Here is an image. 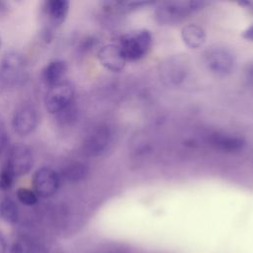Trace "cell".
Returning <instances> with one entry per match:
<instances>
[{
    "mask_svg": "<svg viewBox=\"0 0 253 253\" xmlns=\"http://www.w3.org/2000/svg\"><path fill=\"white\" fill-rule=\"evenodd\" d=\"M207 5L205 1H165L154 12L155 20L160 25H175Z\"/></svg>",
    "mask_w": 253,
    "mask_h": 253,
    "instance_id": "obj_1",
    "label": "cell"
},
{
    "mask_svg": "<svg viewBox=\"0 0 253 253\" xmlns=\"http://www.w3.org/2000/svg\"><path fill=\"white\" fill-rule=\"evenodd\" d=\"M126 61H135L144 57L152 44V36L148 30L131 31L122 36L118 42Z\"/></svg>",
    "mask_w": 253,
    "mask_h": 253,
    "instance_id": "obj_2",
    "label": "cell"
},
{
    "mask_svg": "<svg viewBox=\"0 0 253 253\" xmlns=\"http://www.w3.org/2000/svg\"><path fill=\"white\" fill-rule=\"evenodd\" d=\"M69 5L67 0H45L41 4L43 40L49 41L52 38V32L63 24L69 12Z\"/></svg>",
    "mask_w": 253,
    "mask_h": 253,
    "instance_id": "obj_3",
    "label": "cell"
},
{
    "mask_svg": "<svg viewBox=\"0 0 253 253\" xmlns=\"http://www.w3.org/2000/svg\"><path fill=\"white\" fill-rule=\"evenodd\" d=\"M207 68L216 76L229 75L235 66V56L231 50L224 46L212 45L204 53Z\"/></svg>",
    "mask_w": 253,
    "mask_h": 253,
    "instance_id": "obj_4",
    "label": "cell"
},
{
    "mask_svg": "<svg viewBox=\"0 0 253 253\" xmlns=\"http://www.w3.org/2000/svg\"><path fill=\"white\" fill-rule=\"evenodd\" d=\"M26 77V61L22 53L10 50L0 60V78L10 86L18 85Z\"/></svg>",
    "mask_w": 253,
    "mask_h": 253,
    "instance_id": "obj_5",
    "label": "cell"
},
{
    "mask_svg": "<svg viewBox=\"0 0 253 253\" xmlns=\"http://www.w3.org/2000/svg\"><path fill=\"white\" fill-rule=\"evenodd\" d=\"M74 86L68 81H62L48 88L44 96V108L50 115H57L73 103Z\"/></svg>",
    "mask_w": 253,
    "mask_h": 253,
    "instance_id": "obj_6",
    "label": "cell"
},
{
    "mask_svg": "<svg viewBox=\"0 0 253 253\" xmlns=\"http://www.w3.org/2000/svg\"><path fill=\"white\" fill-rule=\"evenodd\" d=\"M188 72V61L181 54L169 56L159 65L160 80L170 87L180 85L186 79Z\"/></svg>",
    "mask_w": 253,
    "mask_h": 253,
    "instance_id": "obj_7",
    "label": "cell"
},
{
    "mask_svg": "<svg viewBox=\"0 0 253 253\" xmlns=\"http://www.w3.org/2000/svg\"><path fill=\"white\" fill-rule=\"evenodd\" d=\"M16 178L27 175L33 168L34 152L27 144H15L10 148L5 161Z\"/></svg>",
    "mask_w": 253,
    "mask_h": 253,
    "instance_id": "obj_8",
    "label": "cell"
},
{
    "mask_svg": "<svg viewBox=\"0 0 253 253\" xmlns=\"http://www.w3.org/2000/svg\"><path fill=\"white\" fill-rule=\"evenodd\" d=\"M32 185L38 197L49 198L57 192L60 185V176L52 168L41 167L35 171Z\"/></svg>",
    "mask_w": 253,
    "mask_h": 253,
    "instance_id": "obj_9",
    "label": "cell"
},
{
    "mask_svg": "<svg viewBox=\"0 0 253 253\" xmlns=\"http://www.w3.org/2000/svg\"><path fill=\"white\" fill-rule=\"evenodd\" d=\"M39 114L31 104L19 106L12 116V127L20 136H26L35 131L39 125Z\"/></svg>",
    "mask_w": 253,
    "mask_h": 253,
    "instance_id": "obj_10",
    "label": "cell"
},
{
    "mask_svg": "<svg viewBox=\"0 0 253 253\" xmlns=\"http://www.w3.org/2000/svg\"><path fill=\"white\" fill-rule=\"evenodd\" d=\"M111 130L105 125L95 126L85 137L83 149L86 154L99 156L106 151L111 142Z\"/></svg>",
    "mask_w": 253,
    "mask_h": 253,
    "instance_id": "obj_11",
    "label": "cell"
},
{
    "mask_svg": "<svg viewBox=\"0 0 253 253\" xmlns=\"http://www.w3.org/2000/svg\"><path fill=\"white\" fill-rule=\"evenodd\" d=\"M97 56L101 65L113 72L122 71L126 63V59L118 42L103 45L99 49Z\"/></svg>",
    "mask_w": 253,
    "mask_h": 253,
    "instance_id": "obj_12",
    "label": "cell"
},
{
    "mask_svg": "<svg viewBox=\"0 0 253 253\" xmlns=\"http://www.w3.org/2000/svg\"><path fill=\"white\" fill-rule=\"evenodd\" d=\"M210 143L216 149L224 152H236L245 146V140L237 135L224 133V132H214L210 135Z\"/></svg>",
    "mask_w": 253,
    "mask_h": 253,
    "instance_id": "obj_13",
    "label": "cell"
},
{
    "mask_svg": "<svg viewBox=\"0 0 253 253\" xmlns=\"http://www.w3.org/2000/svg\"><path fill=\"white\" fill-rule=\"evenodd\" d=\"M67 72V63L62 59L50 60L42 70L41 77L48 87L56 85L63 81Z\"/></svg>",
    "mask_w": 253,
    "mask_h": 253,
    "instance_id": "obj_14",
    "label": "cell"
},
{
    "mask_svg": "<svg viewBox=\"0 0 253 253\" xmlns=\"http://www.w3.org/2000/svg\"><path fill=\"white\" fill-rule=\"evenodd\" d=\"M181 39L186 46L191 49H198L204 45L207 34L204 28L197 24H188L181 30Z\"/></svg>",
    "mask_w": 253,
    "mask_h": 253,
    "instance_id": "obj_15",
    "label": "cell"
},
{
    "mask_svg": "<svg viewBox=\"0 0 253 253\" xmlns=\"http://www.w3.org/2000/svg\"><path fill=\"white\" fill-rule=\"evenodd\" d=\"M88 172V167L84 163L71 161L61 169L59 176L68 182H80L87 177Z\"/></svg>",
    "mask_w": 253,
    "mask_h": 253,
    "instance_id": "obj_16",
    "label": "cell"
},
{
    "mask_svg": "<svg viewBox=\"0 0 253 253\" xmlns=\"http://www.w3.org/2000/svg\"><path fill=\"white\" fill-rule=\"evenodd\" d=\"M0 216L8 223L14 224L19 218V208L17 203L10 197H5L0 202Z\"/></svg>",
    "mask_w": 253,
    "mask_h": 253,
    "instance_id": "obj_17",
    "label": "cell"
},
{
    "mask_svg": "<svg viewBox=\"0 0 253 253\" xmlns=\"http://www.w3.org/2000/svg\"><path fill=\"white\" fill-rule=\"evenodd\" d=\"M15 175L5 162L0 169V190L9 191L15 184Z\"/></svg>",
    "mask_w": 253,
    "mask_h": 253,
    "instance_id": "obj_18",
    "label": "cell"
},
{
    "mask_svg": "<svg viewBox=\"0 0 253 253\" xmlns=\"http://www.w3.org/2000/svg\"><path fill=\"white\" fill-rule=\"evenodd\" d=\"M17 199L18 201L25 205V206H34L38 203L39 201V197L38 195L35 193V191L33 189L30 188H26V187H21L17 190L16 193Z\"/></svg>",
    "mask_w": 253,
    "mask_h": 253,
    "instance_id": "obj_19",
    "label": "cell"
},
{
    "mask_svg": "<svg viewBox=\"0 0 253 253\" xmlns=\"http://www.w3.org/2000/svg\"><path fill=\"white\" fill-rule=\"evenodd\" d=\"M9 142V133L3 122L0 121V154L6 149Z\"/></svg>",
    "mask_w": 253,
    "mask_h": 253,
    "instance_id": "obj_20",
    "label": "cell"
},
{
    "mask_svg": "<svg viewBox=\"0 0 253 253\" xmlns=\"http://www.w3.org/2000/svg\"><path fill=\"white\" fill-rule=\"evenodd\" d=\"M244 73H245V77L247 79V81L253 85V61L249 62L246 67H245V70H244Z\"/></svg>",
    "mask_w": 253,
    "mask_h": 253,
    "instance_id": "obj_21",
    "label": "cell"
},
{
    "mask_svg": "<svg viewBox=\"0 0 253 253\" xmlns=\"http://www.w3.org/2000/svg\"><path fill=\"white\" fill-rule=\"evenodd\" d=\"M242 38H244L246 41L253 42V24L243 31Z\"/></svg>",
    "mask_w": 253,
    "mask_h": 253,
    "instance_id": "obj_22",
    "label": "cell"
},
{
    "mask_svg": "<svg viewBox=\"0 0 253 253\" xmlns=\"http://www.w3.org/2000/svg\"><path fill=\"white\" fill-rule=\"evenodd\" d=\"M11 253H24V248L20 242H14L10 249Z\"/></svg>",
    "mask_w": 253,
    "mask_h": 253,
    "instance_id": "obj_23",
    "label": "cell"
},
{
    "mask_svg": "<svg viewBox=\"0 0 253 253\" xmlns=\"http://www.w3.org/2000/svg\"><path fill=\"white\" fill-rule=\"evenodd\" d=\"M8 10H9L8 4L4 1H0V18L5 16L8 13Z\"/></svg>",
    "mask_w": 253,
    "mask_h": 253,
    "instance_id": "obj_24",
    "label": "cell"
},
{
    "mask_svg": "<svg viewBox=\"0 0 253 253\" xmlns=\"http://www.w3.org/2000/svg\"><path fill=\"white\" fill-rule=\"evenodd\" d=\"M7 250V242L4 235L0 232V253H5Z\"/></svg>",
    "mask_w": 253,
    "mask_h": 253,
    "instance_id": "obj_25",
    "label": "cell"
},
{
    "mask_svg": "<svg viewBox=\"0 0 253 253\" xmlns=\"http://www.w3.org/2000/svg\"><path fill=\"white\" fill-rule=\"evenodd\" d=\"M2 46V38H1V35H0V48Z\"/></svg>",
    "mask_w": 253,
    "mask_h": 253,
    "instance_id": "obj_26",
    "label": "cell"
}]
</instances>
